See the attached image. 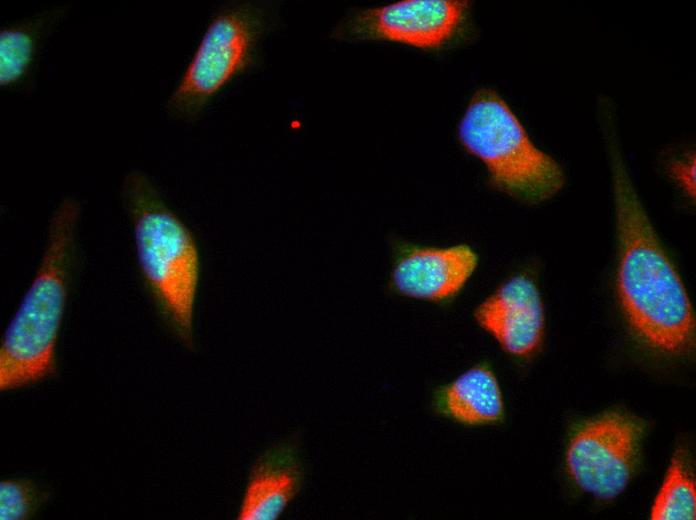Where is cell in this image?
<instances>
[{
  "instance_id": "obj_5",
  "label": "cell",
  "mask_w": 696,
  "mask_h": 520,
  "mask_svg": "<svg viewBox=\"0 0 696 520\" xmlns=\"http://www.w3.org/2000/svg\"><path fill=\"white\" fill-rule=\"evenodd\" d=\"M464 150L485 166L492 188L536 205L563 187L562 167L538 148L507 102L493 89L472 95L457 128Z\"/></svg>"
},
{
  "instance_id": "obj_12",
  "label": "cell",
  "mask_w": 696,
  "mask_h": 520,
  "mask_svg": "<svg viewBox=\"0 0 696 520\" xmlns=\"http://www.w3.org/2000/svg\"><path fill=\"white\" fill-rule=\"evenodd\" d=\"M436 410L466 425L498 422L504 415L500 386L493 371L479 364L441 386L434 395Z\"/></svg>"
},
{
  "instance_id": "obj_9",
  "label": "cell",
  "mask_w": 696,
  "mask_h": 520,
  "mask_svg": "<svg viewBox=\"0 0 696 520\" xmlns=\"http://www.w3.org/2000/svg\"><path fill=\"white\" fill-rule=\"evenodd\" d=\"M474 318L512 356L527 358L541 345L543 302L535 281L525 273L501 283L478 305Z\"/></svg>"
},
{
  "instance_id": "obj_11",
  "label": "cell",
  "mask_w": 696,
  "mask_h": 520,
  "mask_svg": "<svg viewBox=\"0 0 696 520\" xmlns=\"http://www.w3.org/2000/svg\"><path fill=\"white\" fill-rule=\"evenodd\" d=\"M67 12L55 6L0 29V86L16 91L33 78L45 39Z\"/></svg>"
},
{
  "instance_id": "obj_6",
  "label": "cell",
  "mask_w": 696,
  "mask_h": 520,
  "mask_svg": "<svg viewBox=\"0 0 696 520\" xmlns=\"http://www.w3.org/2000/svg\"><path fill=\"white\" fill-rule=\"evenodd\" d=\"M471 32L468 1L404 0L353 9L332 36L341 41L393 42L439 51L463 42Z\"/></svg>"
},
{
  "instance_id": "obj_1",
  "label": "cell",
  "mask_w": 696,
  "mask_h": 520,
  "mask_svg": "<svg viewBox=\"0 0 696 520\" xmlns=\"http://www.w3.org/2000/svg\"><path fill=\"white\" fill-rule=\"evenodd\" d=\"M615 116L612 103L598 105L612 176L620 301L630 326L643 342L660 352L684 354L695 340L692 305L630 178Z\"/></svg>"
},
{
  "instance_id": "obj_15",
  "label": "cell",
  "mask_w": 696,
  "mask_h": 520,
  "mask_svg": "<svg viewBox=\"0 0 696 520\" xmlns=\"http://www.w3.org/2000/svg\"><path fill=\"white\" fill-rule=\"evenodd\" d=\"M671 179L689 198L695 196V154L684 152L672 159L668 166Z\"/></svg>"
},
{
  "instance_id": "obj_13",
  "label": "cell",
  "mask_w": 696,
  "mask_h": 520,
  "mask_svg": "<svg viewBox=\"0 0 696 520\" xmlns=\"http://www.w3.org/2000/svg\"><path fill=\"white\" fill-rule=\"evenodd\" d=\"M653 520H694L696 488L687 458L677 451L671 459L662 486L654 500Z\"/></svg>"
},
{
  "instance_id": "obj_10",
  "label": "cell",
  "mask_w": 696,
  "mask_h": 520,
  "mask_svg": "<svg viewBox=\"0 0 696 520\" xmlns=\"http://www.w3.org/2000/svg\"><path fill=\"white\" fill-rule=\"evenodd\" d=\"M304 467L295 438L280 440L254 462L237 514L239 520H277L299 494Z\"/></svg>"
},
{
  "instance_id": "obj_4",
  "label": "cell",
  "mask_w": 696,
  "mask_h": 520,
  "mask_svg": "<svg viewBox=\"0 0 696 520\" xmlns=\"http://www.w3.org/2000/svg\"><path fill=\"white\" fill-rule=\"evenodd\" d=\"M272 1H230L211 15L165 109L179 121H194L230 84L261 64V46L278 24Z\"/></svg>"
},
{
  "instance_id": "obj_2",
  "label": "cell",
  "mask_w": 696,
  "mask_h": 520,
  "mask_svg": "<svg viewBox=\"0 0 696 520\" xmlns=\"http://www.w3.org/2000/svg\"><path fill=\"white\" fill-rule=\"evenodd\" d=\"M81 204L64 197L53 210L40 262L0 345V390L55 372L56 344L74 274Z\"/></svg>"
},
{
  "instance_id": "obj_14",
  "label": "cell",
  "mask_w": 696,
  "mask_h": 520,
  "mask_svg": "<svg viewBox=\"0 0 696 520\" xmlns=\"http://www.w3.org/2000/svg\"><path fill=\"white\" fill-rule=\"evenodd\" d=\"M46 499V493L25 479H8L0 483V519L30 518Z\"/></svg>"
},
{
  "instance_id": "obj_7",
  "label": "cell",
  "mask_w": 696,
  "mask_h": 520,
  "mask_svg": "<svg viewBox=\"0 0 696 520\" xmlns=\"http://www.w3.org/2000/svg\"><path fill=\"white\" fill-rule=\"evenodd\" d=\"M641 426L621 413H607L583 425L570 440L567 469L585 492L602 500L627 486L638 453Z\"/></svg>"
},
{
  "instance_id": "obj_3",
  "label": "cell",
  "mask_w": 696,
  "mask_h": 520,
  "mask_svg": "<svg viewBox=\"0 0 696 520\" xmlns=\"http://www.w3.org/2000/svg\"><path fill=\"white\" fill-rule=\"evenodd\" d=\"M121 199L133 230L141 282L168 330L192 349L201 277L195 235L141 170L125 175Z\"/></svg>"
},
{
  "instance_id": "obj_8",
  "label": "cell",
  "mask_w": 696,
  "mask_h": 520,
  "mask_svg": "<svg viewBox=\"0 0 696 520\" xmlns=\"http://www.w3.org/2000/svg\"><path fill=\"white\" fill-rule=\"evenodd\" d=\"M477 266L478 255L467 244L435 246L395 241L389 287L406 298L442 304L462 291Z\"/></svg>"
}]
</instances>
